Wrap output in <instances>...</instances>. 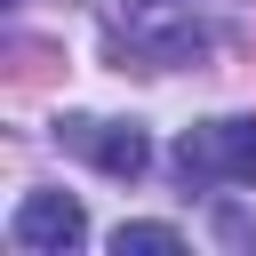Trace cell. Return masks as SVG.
Listing matches in <instances>:
<instances>
[{
  "mask_svg": "<svg viewBox=\"0 0 256 256\" xmlns=\"http://www.w3.org/2000/svg\"><path fill=\"white\" fill-rule=\"evenodd\" d=\"M176 168H184V184H240V192H256V120H208V128H184Z\"/></svg>",
  "mask_w": 256,
  "mask_h": 256,
  "instance_id": "obj_1",
  "label": "cell"
},
{
  "mask_svg": "<svg viewBox=\"0 0 256 256\" xmlns=\"http://www.w3.org/2000/svg\"><path fill=\"white\" fill-rule=\"evenodd\" d=\"M120 24H128V48H136L152 72H168V64H200V48H208V32L192 24V8H176V0H128Z\"/></svg>",
  "mask_w": 256,
  "mask_h": 256,
  "instance_id": "obj_2",
  "label": "cell"
},
{
  "mask_svg": "<svg viewBox=\"0 0 256 256\" xmlns=\"http://www.w3.org/2000/svg\"><path fill=\"white\" fill-rule=\"evenodd\" d=\"M56 144L88 152L104 176H144L152 168V136L136 120H56Z\"/></svg>",
  "mask_w": 256,
  "mask_h": 256,
  "instance_id": "obj_3",
  "label": "cell"
},
{
  "mask_svg": "<svg viewBox=\"0 0 256 256\" xmlns=\"http://www.w3.org/2000/svg\"><path fill=\"white\" fill-rule=\"evenodd\" d=\"M8 232H16V248H32V256H64V248L88 240V216H80L72 192H24L16 216H8Z\"/></svg>",
  "mask_w": 256,
  "mask_h": 256,
  "instance_id": "obj_4",
  "label": "cell"
},
{
  "mask_svg": "<svg viewBox=\"0 0 256 256\" xmlns=\"http://www.w3.org/2000/svg\"><path fill=\"white\" fill-rule=\"evenodd\" d=\"M176 248H184L176 224H120L112 232V256H176Z\"/></svg>",
  "mask_w": 256,
  "mask_h": 256,
  "instance_id": "obj_5",
  "label": "cell"
}]
</instances>
